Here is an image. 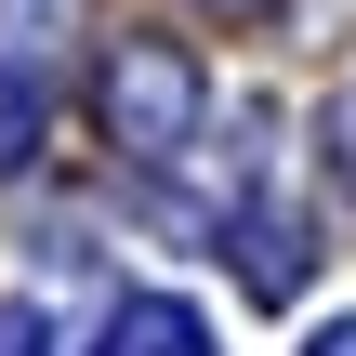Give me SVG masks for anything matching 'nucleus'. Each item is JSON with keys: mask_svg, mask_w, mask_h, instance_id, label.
Segmentation results:
<instances>
[{"mask_svg": "<svg viewBox=\"0 0 356 356\" xmlns=\"http://www.w3.org/2000/svg\"><path fill=\"white\" fill-rule=\"evenodd\" d=\"M26 145H40V79H26V66H0V172H13Z\"/></svg>", "mask_w": 356, "mask_h": 356, "instance_id": "nucleus-3", "label": "nucleus"}, {"mask_svg": "<svg viewBox=\"0 0 356 356\" xmlns=\"http://www.w3.org/2000/svg\"><path fill=\"white\" fill-rule=\"evenodd\" d=\"M92 356H211V317H198V304H172V291H132V304H106Z\"/></svg>", "mask_w": 356, "mask_h": 356, "instance_id": "nucleus-2", "label": "nucleus"}, {"mask_svg": "<svg viewBox=\"0 0 356 356\" xmlns=\"http://www.w3.org/2000/svg\"><path fill=\"white\" fill-rule=\"evenodd\" d=\"M26 13H53V0H26Z\"/></svg>", "mask_w": 356, "mask_h": 356, "instance_id": "nucleus-7", "label": "nucleus"}, {"mask_svg": "<svg viewBox=\"0 0 356 356\" xmlns=\"http://www.w3.org/2000/svg\"><path fill=\"white\" fill-rule=\"evenodd\" d=\"M0 356H53V330H40V304H0Z\"/></svg>", "mask_w": 356, "mask_h": 356, "instance_id": "nucleus-5", "label": "nucleus"}, {"mask_svg": "<svg viewBox=\"0 0 356 356\" xmlns=\"http://www.w3.org/2000/svg\"><path fill=\"white\" fill-rule=\"evenodd\" d=\"M106 145L119 159H185L198 145V53L185 40H119L106 53Z\"/></svg>", "mask_w": 356, "mask_h": 356, "instance_id": "nucleus-1", "label": "nucleus"}, {"mask_svg": "<svg viewBox=\"0 0 356 356\" xmlns=\"http://www.w3.org/2000/svg\"><path fill=\"white\" fill-rule=\"evenodd\" d=\"M238 264H251V291H264V304H277V291H291V277H304V251H291V238H277V225H251V238H238Z\"/></svg>", "mask_w": 356, "mask_h": 356, "instance_id": "nucleus-4", "label": "nucleus"}, {"mask_svg": "<svg viewBox=\"0 0 356 356\" xmlns=\"http://www.w3.org/2000/svg\"><path fill=\"white\" fill-rule=\"evenodd\" d=\"M304 356H356V317H330V330H317V343H304Z\"/></svg>", "mask_w": 356, "mask_h": 356, "instance_id": "nucleus-6", "label": "nucleus"}]
</instances>
